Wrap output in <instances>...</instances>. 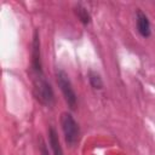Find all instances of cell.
<instances>
[{
	"instance_id": "obj_5",
	"label": "cell",
	"mask_w": 155,
	"mask_h": 155,
	"mask_svg": "<svg viewBox=\"0 0 155 155\" xmlns=\"http://www.w3.org/2000/svg\"><path fill=\"white\" fill-rule=\"evenodd\" d=\"M136 23H137V30H138V33L143 38H149L150 34H151L150 22L148 19V16L140 8H138L137 12H136Z\"/></svg>"
},
{
	"instance_id": "obj_8",
	"label": "cell",
	"mask_w": 155,
	"mask_h": 155,
	"mask_svg": "<svg viewBox=\"0 0 155 155\" xmlns=\"http://www.w3.org/2000/svg\"><path fill=\"white\" fill-rule=\"evenodd\" d=\"M87 79H88V82H90V85H91L92 88H94V90H102L103 88V80H102L101 75L97 71L88 70Z\"/></svg>"
},
{
	"instance_id": "obj_6",
	"label": "cell",
	"mask_w": 155,
	"mask_h": 155,
	"mask_svg": "<svg viewBox=\"0 0 155 155\" xmlns=\"http://www.w3.org/2000/svg\"><path fill=\"white\" fill-rule=\"evenodd\" d=\"M48 140H50V145H51L53 155H64L63 149H62L61 143H59L58 134H57V132L53 127L48 128Z\"/></svg>"
},
{
	"instance_id": "obj_7",
	"label": "cell",
	"mask_w": 155,
	"mask_h": 155,
	"mask_svg": "<svg viewBox=\"0 0 155 155\" xmlns=\"http://www.w3.org/2000/svg\"><path fill=\"white\" fill-rule=\"evenodd\" d=\"M74 13L76 15V17L79 18V21H80L82 24L87 25V24L91 23V15H90L88 10H87L84 5H81V4L75 5V6H74Z\"/></svg>"
},
{
	"instance_id": "obj_9",
	"label": "cell",
	"mask_w": 155,
	"mask_h": 155,
	"mask_svg": "<svg viewBox=\"0 0 155 155\" xmlns=\"http://www.w3.org/2000/svg\"><path fill=\"white\" fill-rule=\"evenodd\" d=\"M39 149H40V154H41V155H50L48 148L46 147V143L44 142V139H42L41 137L39 138Z\"/></svg>"
},
{
	"instance_id": "obj_4",
	"label": "cell",
	"mask_w": 155,
	"mask_h": 155,
	"mask_svg": "<svg viewBox=\"0 0 155 155\" xmlns=\"http://www.w3.org/2000/svg\"><path fill=\"white\" fill-rule=\"evenodd\" d=\"M30 71L34 74H44L42 71V62H41V50H40V38L38 30H35L31 44V62H30Z\"/></svg>"
},
{
	"instance_id": "obj_2",
	"label": "cell",
	"mask_w": 155,
	"mask_h": 155,
	"mask_svg": "<svg viewBox=\"0 0 155 155\" xmlns=\"http://www.w3.org/2000/svg\"><path fill=\"white\" fill-rule=\"evenodd\" d=\"M61 126H62V131L64 134V140L69 147H74L79 143L80 139V127L79 124L76 122V120L74 119V116L64 111L61 115Z\"/></svg>"
},
{
	"instance_id": "obj_3",
	"label": "cell",
	"mask_w": 155,
	"mask_h": 155,
	"mask_svg": "<svg viewBox=\"0 0 155 155\" xmlns=\"http://www.w3.org/2000/svg\"><path fill=\"white\" fill-rule=\"evenodd\" d=\"M56 79H57V84L62 91V94L68 104V107L71 109V110H75L76 109V105H78V97H76V93L73 88V85H71V81L69 79V75L62 70V69H58L56 71Z\"/></svg>"
},
{
	"instance_id": "obj_1",
	"label": "cell",
	"mask_w": 155,
	"mask_h": 155,
	"mask_svg": "<svg viewBox=\"0 0 155 155\" xmlns=\"http://www.w3.org/2000/svg\"><path fill=\"white\" fill-rule=\"evenodd\" d=\"M33 81V92L38 102L45 107H52L54 104V93L51 84L45 78V74H34L31 75Z\"/></svg>"
}]
</instances>
